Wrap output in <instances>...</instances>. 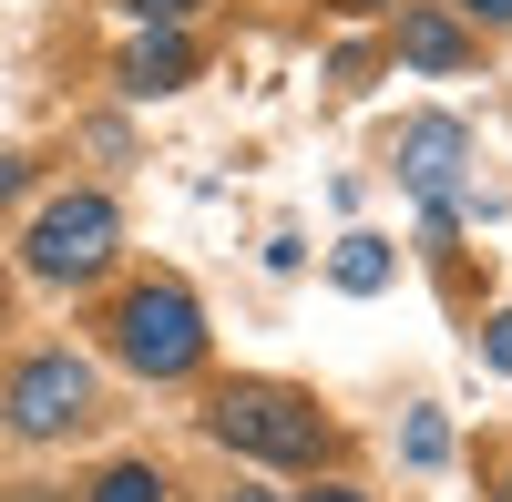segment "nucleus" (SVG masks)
I'll use <instances>...</instances> for the list:
<instances>
[{"label": "nucleus", "instance_id": "nucleus-1", "mask_svg": "<svg viewBox=\"0 0 512 502\" xmlns=\"http://www.w3.org/2000/svg\"><path fill=\"white\" fill-rule=\"evenodd\" d=\"M216 441L256 451V462H318L328 421L297 390H277V380H236V390H216Z\"/></svg>", "mask_w": 512, "mask_h": 502}, {"label": "nucleus", "instance_id": "nucleus-2", "mask_svg": "<svg viewBox=\"0 0 512 502\" xmlns=\"http://www.w3.org/2000/svg\"><path fill=\"white\" fill-rule=\"evenodd\" d=\"M113 339H123V359H134L144 380H185L205 359V318H195L185 287H134L123 318H113Z\"/></svg>", "mask_w": 512, "mask_h": 502}, {"label": "nucleus", "instance_id": "nucleus-3", "mask_svg": "<svg viewBox=\"0 0 512 502\" xmlns=\"http://www.w3.org/2000/svg\"><path fill=\"white\" fill-rule=\"evenodd\" d=\"M11 431H31V441H52V431H72L82 410H93V369H82L72 349H52V359H21L11 369Z\"/></svg>", "mask_w": 512, "mask_h": 502}, {"label": "nucleus", "instance_id": "nucleus-4", "mask_svg": "<svg viewBox=\"0 0 512 502\" xmlns=\"http://www.w3.org/2000/svg\"><path fill=\"white\" fill-rule=\"evenodd\" d=\"M103 257H113V205H103V195L41 205V226H31V267H41V277H93Z\"/></svg>", "mask_w": 512, "mask_h": 502}, {"label": "nucleus", "instance_id": "nucleus-5", "mask_svg": "<svg viewBox=\"0 0 512 502\" xmlns=\"http://www.w3.org/2000/svg\"><path fill=\"white\" fill-rule=\"evenodd\" d=\"M461 164H472V134H461L451 113H420L410 134H400V175H410V195H431V205H451V185H461Z\"/></svg>", "mask_w": 512, "mask_h": 502}, {"label": "nucleus", "instance_id": "nucleus-6", "mask_svg": "<svg viewBox=\"0 0 512 502\" xmlns=\"http://www.w3.org/2000/svg\"><path fill=\"white\" fill-rule=\"evenodd\" d=\"M175 82H185V41L175 31H144L123 52V93H175Z\"/></svg>", "mask_w": 512, "mask_h": 502}, {"label": "nucleus", "instance_id": "nucleus-7", "mask_svg": "<svg viewBox=\"0 0 512 502\" xmlns=\"http://www.w3.org/2000/svg\"><path fill=\"white\" fill-rule=\"evenodd\" d=\"M400 52H410L420 72H461V62H472V41H461L441 11H410V21H400Z\"/></svg>", "mask_w": 512, "mask_h": 502}, {"label": "nucleus", "instance_id": "nucleus-8", "mask_svg": "<svg viewBox=\"0 0 512 502\" xmlns=\"http://www.w3.org/2000/svg\"><path fill=\"white\" fill-rule=\"evenodd\" d=\"M328 277L349 287V298H379V287H390V246H379V236H338V257H328Z\"/></svg>", "mask_w": 512, "mask_h": 502}, {"label": "nucleus", "instance_id": "nucleus-9", "mask_svg": "<svg viewBox=\"0 0 512 502\" xmlns=\"http://www.w3.org/2000/svg\"><path fill=\"white\" fill-rule=\"evenodd\" d=\"M93 502H164V482H154L144 462H113V472L93 482Z\"/></svg>", "mask_w": 512, "mask_h": 502}, {"label": "nucleus", "instance_id": "nucleus-10", "mask_svg": "<svg viewBox=\"0 0 512 502\" xmlns=\"http://www.w3.org/2000/svg\"><path fill=\"white\" fill-rule=\"evenodd\" d=\"M123 11H134V21H144V31H175V21H185V11H195V0H123Z\"/></svg>", "mask_w": 512, "mask_h": 502}, {"label": "nucleus", "instance_id": "nucleus-11", "mask_svg": "<svg viewBox=\"0 0 512 502\" xmlns=\"http://www.w3.org/2000/svg\"><path fill=\"white\" fill-rule=\"evenodd\" d=\"M441 451H451V431L431 421V410H420V421H410V462H441Z\"/></svg>", "mask_w": 512, "mask_h": 502}, {"label": "nucleus", "instance_id": "nucleus-12", "mask_svg": "<svg viewBox=\"0 0 512 502\" xmlns=\"http://www.w3.org/2000/svg\"><path fill=\"white\" fill-rule=\"evenodd\" d=\"M482 349H492V369H512V308H502V318L482 328Z\"/></svg>", "mask_w": 512, "mask_h": 502}, {"label": "nucleus", "instance_id": "nucleus-13", "mask_svg": "<svg viewBox=\"0 0 512 502\" xmlns=\"http://www.w3.org/2000/svg\"><path fill=\"white\" fill-rule=\"evenodd\" d=\"M11 195H21V164H11V154H0V205H11Z\"/></svg>", "mask_w": 512, "mask_h": 502}, {"label": "nucleus", "instance_id": "nucleus-14", "mask_svg": "<svg viewBox=\"0 0 512 502\" xmlns=\"http://www.w3.org/2000/svg\"><path fill=\"white\" fill-rule=\"evenodd\" d=\"M461 11H482V21H512V0H461Z\"/></svg>", "mask_w": 512, "mask_h": 502}, {"label": "nucleus", "instance_id": "nucleus-15", "mask_svg": "<svg viewBox=\"0 0 512 502\" xmlns=\"http://www.w3.org/2000/svg\"><path fill=\"white\" fill-rule=\"evenodd\" d=\"M308 502H359V492H308Z\"/></svg>", "mask_w": 512, "mask_h": 502}, {"label": "nucleus", "instance_id": "nucleus-16", "mask_svg": "<svg viewBox=\"0 0 512 502\" xmlns=\"http://www.w3.org/2000/svg\"><path fill=\"white\" fill-rule=\"evenodd\" d=\"M226 502H267V492H226Z\"/></svg>", "mask_w": 512, "mask_h": 502}, {"label": "nucleus", "instance_id": "nucleus-17", "mask_svg": "<svg viewBox=\"0 0 512 502\" xmlns=\"http://www.w3.org/2000/svg\"><path fill=\"white\" fill-rule=\"evenodd\" d=\"M349 11H379V0H349Z\"/></svg>", "mask_w": 512, "mask_h": 502}, {"label": "nucleus", "instance_id": "nucleus-18", "mask_svg": "<svg viewBox=\"0 0 512 502\" xmlns=\"http://www.w3.org/2000/svg\"><path fill=\"white\" fill-rule=\"evenodd\" d=\"M502 502H512V482H502Z\"/></svg>", "mask_w": 512, "mask_h": 502}]
</instances>
